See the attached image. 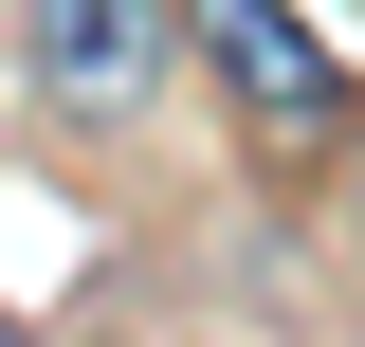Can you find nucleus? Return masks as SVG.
Instances as JSON below:
<instances>
[{
  "mask_svg": "<svg viewBox=\"0 0 365 347\" xmlns=\"http://www.w3.org/2000/svg\"><path fill=\"white\" fill-rule=\"evenodd\" d=\"M182 74H220V110L256 129V165H347L365 146V74L292 0H182Z\"/></svg>",
  "mask_w": 365,
  "mask_h": 347,
  "instance_id": "1",
  "label": "nucleus"
},
{
  "mask_svg": "<svg viewBox=\"0 0 365 347\" xmlns=\"http://www.w3.org/2000/svg\"><path fill=\"white\" fill-rule=\"evenodd\" d=\"M19 91H37V129H73V146L146 129L182 91V0H19Z\"/></svg>",
  "mask_w": 365,
  "mask_h": 347,
  "instance_id": "2",
  "label": "nucleus"
},
{
  "mask_svg": "<svg viewBox=\"0 0 365 347\" xmlns=\"http://www.w3.org/2000/svg\"><path fill=\"white\" fill-rule=\"evenodd\" d=\"M0 347H19V329H0Z\"/></svg>",
  "mask_w": 365,
  "mask_h": 347,
  "instance_id": "3",
  "label": "nucleus"
}]
</instances>
